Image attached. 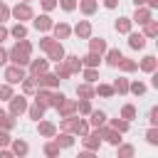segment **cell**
Instances as JSON below:
<instances>
[{"mask_svg":"<svg viewBox=\"0 0 158 158\" xmlns=\"http://www.w3.org/2000/svg\"><path fill=\"white\" fill-rule=\"evenodd\" d=\"M104 54H106V57H104V59H106V64H109V67H114V69L118 67V62H121V57H123L118 49H106Z\"/></svg>","mask_w":158,"mask_h":158,"instance_id":"cell-34","label":"cell"},{"mask_svg":"<svg viewBox=\"0 0 158 158\" xmlns=\"http://www.w3.org/2000/svg\"><path fill=\"white\" fill-rule=\"evenodd\" d=\"M118 116H121V118H126V121L131 123V121L136 118V106H133V104H123V106H121V114H118Z\"/></svg>","mask_w":158,"mask_h":158,"instance_id":"cell-41","label":"cell"},{"mask_svg":"<svg viewBox=\"0 0 158 158\" xmlns=\"http://www.w3.org/2000/svg\"><path fill=\"white\" fill-rule=\"evenodd\" d=\"M52 138L57 141V146H59L62 151H64V148H72V146H74V133H69V131H62V133L57 131V133H54Z\"/></svg>","mask_w":158,"mask_h":158,"instance_id":"cell-14","label":"cell"},{"mask_svg":"<svg viewBox=\"0 0 158 158\" xmlns=\"http://www.w3.org/2000/svg\"><path fill=\"white\" fill-rule=\"evenodd\" d=\"M116 153H118V158H131V156L136 153V148H133L131 143H118V146H116Z\"/></svg>","mask_w":158,"mask_h":158,"instance_id":"cell-43","label":"cell"},{"mask_svg":"<svg viewBox=\"0 0 158 158\" xmlns=\"http://www.w3.org/2000/svg\"><path fill=\"white\" fill-rule=\"evenodd\" d=\"M77 2L79 0H57V7H62L64 12H74L77 10Z\"/></svg>","mask_w":158,"mask_h":158,"instance_id":"cell-46","label":"cell"},{"mask_svg":"<svg viewBox=\"0 0 158 158\" xmlns=\"http://www.w3.org/2000/svg\"><path fill=\"white\" fill-rule=\"evenodd\" d=\"M42 153H44L47 158H57V156L62 153V148L57 146V141H54V138H47V141H44V146H42Z\"/></svg>","mask_w":158,"mask_h":158,"instance_id":"cell-23","label":"cell"},{"mask_svg":"<svg viewBox=\"0 0 158 158\" xmlns=\"http://www.w3.org/2000/svg\"><path fill=\"white\" fill-rule=\"evenodd\" d=\"M54 64H57V67H54V74L59 77V81H64V79H69V77H72V72L67 69V64H64V62H54Z\"/></svg>","mask_w":158,"mask_h":158,"instance_id":"cell-44","label":"cell"},{"mask_svg":"<svg viewBox=\"0 0 158 158\" xmlns=\"http://www.w3.org/2000/svg\"><path fill=\"white\" fill-rule=\"evenodd\" d=\"M146 141H148L151 146H158V126H151V128L146 131Z\"/></svg>","mask_w":158,"mask_h":158,"instance_id":"cell-47","label":"cell"},{"mask_svg":"<svg viewBox=\"0 0 158 158\" xmlns=\"http://www.w3.org/2000/svg\"><path fill=\"white\" fill-rule=\"evenodd\" d=\"M25 111H27V96H25V94H20V96L12 94V96L7 99V114L17 118V116H22Z\"/></svg>","mask_w":158,"mask_h":158,"instance_id":"cell-2","label":"cell"},{"mask_svg":"<svg viewBox=\"0 0 158 158\" xmlns=\"http://www.w3.org/2000/svg\"><path fill=\"white\" fill-rule=\"evenodd\" d=\"M32 59V42L25 37V40H17L12 44V49H7V62L17 64V67H27Z\"/></svg>","mask_w":158,"mask_h":158,"instance_id":"cell-1","label":"cell"},{"mask_svg":"<svg viewBox=\"0 0 158 158\" xmlns=\"http://www.w3.org/2000/svg\"><path fill=\"white\" fill-rule=\"evenodd\" d=\"M7 37H10V30H7V27H5L2 22H0V44H2V42L7 40Z\"/></svg>","mask_w":158,"mask_h":158,"instance_id":"cell-54","label":"cell"},{"mask_svg":"<svg viewBox=\"0 0 158 158\" xmlns=\"http://www.w3.org/2000/svg\"><path fill=\"white\" fill-rule=\"evenodd\" d=\"M77 7H79L84 15H94V12L99 10V0H79Z\"/></svg>","mask_w":158,"mask_h":158,"instance_id":"cell-28","label":"cell"},{"mask_svg":"<svg viewBox=\"0 0 158 158\" xmlns=\"http://www.w3.org/2000/svg\"><path fill=\"white\" fill-rule=\"evenodd\" d=\"M141 27H143V35H146V37H158V22H156L153 17H151L146 25H141Z\"/></svg>","mask_w":158,"mask_h":158,"instance_id":"cell-40","label":"cell"},{"mask_svg":"<svg viewBox=\"0 0 158 158\" xmlns=\"http://www.w3.org/2000/svg\"><path fill=\"white\" fill-rule=\"evenodd\" d=\"M94 94H96V96H101V99H111V96H114V86H111V84L99 81V84L94 86Z\"/></svg>","mask_w":158,"mask_h":158,"instance_id":"cell-31","label":"cell"},{"mask_svg":"<svg viewBox=\"0 0 158 158\" xmlns=\"http://www.w3.org/2000/svg\"><path fill=\"white\" fill-rule=\"evenodd\" d=\"M27 67H30V74H35V77H37V74H42V72H47V69H49V59H30V64H27Z\"/></svg>","mask_w":158,"mask_h":158,"instance_id":"cell-21","label":"cell"},{"mask_svg":"<svg viewBox=\"0 0 158 158\" xmlns=\"http://www.w3.org/2000/svg\"><path fill=\"white\" fill-rule=\"evenodd\" d=\"M146 84L141 81V79H136V81H128V94H133V96H143L146 94Z\"/></svg>","mask_w":158,"mask_h":158,"instance_id":"cell-38","label":"cell"},{"mask_svg":"<svg viewBox=\"0 0 158 158\" xmlns=\"http://www.w3.org/2000/svg\"><path fill=\"white\" fill-rule=\"evenodd\" d=\"M106 121H109L111 128H116V131H121V133H126V131L131 128V123H128L126 118H121V116H116V118H106Z\"/></svg>","mask_w":158,"mask_h":158,"instance_id":"cell-36","label":"cell"},{"mask_svg":"<svg viewBox=\"0 0 158 158\" xmlns=\"http://www.w3.org/2000/svg\"><path fill=\"white\" fill-rule=\"evenodd\" d=\"M133 5H143V0H133Z\"/></svg>","mask_w":158,"mask_h":158,"instance_id":"cell-58","label":"cell"},{"mask_svg":"<svg viewBox=\"0 0 158 158\" xmlns=\"http://www.w3.org/2000/svg\"><path fill=\"white\" fill-rule=\"evenodd\" d=\"M35 101H37V104H42L44 109H52V106H54V89L37 86V91H35Z\"/></svg>","mask_w":158,"mask_h":158,"instance_id":"cell-5","label":"cell"},{"mask_svg":"<svg viewBox=\"0 0 158 158\" xmlns=\"http://www.w3.org/2000/svg\"><path fill=\"white\" fill-rule=\"evenodd\" d=\"M89 128H91V126H89V121H86V118H79V121H77V126H74V131H72V133H74V136H79V138H81V136H86V133H89Z\"/></svg>","mask_w":158,"mask_h":158,"instance_id":"cell-42","label":"cell"},{"mask_svg":"<svg viewBox=\"0 0 158 158\" xmlns=\"http://www.w3.org/2000/svg\"><path fill=\"white\" fill-rule=\"evenodd\" d=\"M25 114H27V116H30L32 121H40V118H44V106L35 101L32 106H27V111H25Z\"/></svg>","mask_w":158,"mask_h":158,"instance_id":"cell-32","label":"cell"},{"mask_svg":"<svg viewBox=\"0 0 158 158\" xmlns=\"http://www.w3.org/2000/svg\"><path fill=\"white\" fill-rule=\"evenodd\" d=\"M151 17H153V10H148L146 5H136V12H133L131 22H136V25H146Z\"/></svg>","mask_w":158,"mask_h":158,"instance_id":"cell-10","label":"cell"},{"mask_svg":"<svg viewBox=\"0 0 158 158\" xmlns=\"http://www.w3.org/2000/svg\"><path fill=\"white\" fill-rule=\"evenodd\" d=\"M77 96H79V99H94V96H96V94H94V84H89V81L77 84Z\"/></svg>","mask_w":158,"mask_h":158,"instance_id":"cell-25","label":"cell"},{"mask_svg":"<svg viewBox=\"0 0 158 158\" xmlns=\"http://www.w3.org/2000/svg\"><path fill=\"white\" fill-rule=\"evenodd\" d=\"M37 133H40L42 138H52V136L57 133V126H54L52 121H42V118H40V121H37Z\"/></svg>","mask_w":158,"mask_h":158,"instance_id":"cell-16","label":"cell"},{"mask_svg":"<svg viewBox=\"0 0 158 158\" xmlns=\"http://www.w3.org/2000/svg\"><path fill=\"white\" fill-rule=\"evenodd\" d=\"M62 62L67 64V69H69L72 74L81 72V57H79V54H64V59H62Z\"/></svg>","mask_w":158,"mask_h":158,"instance_id":"cell-19","label":"cell"},{"mask_svg":"<svg viewBox=\"0 0 158 158\" xmlns=\"http://www.w3.org/2000/svg\"><path fill=\"white\" fill-rule=\"evenodd\" d=\"M89 52H96V54L104 57V52H106V40H104V37H89Z\"/></svg>","mask_w":158,"mask_h":158,"instance_id":"cell-24","label":"cell"},{"mask_svg":"<svg viewBox=\"0 0 158 158\" xmlns=\"http://www.w3.org/2000/svg\"><path fill=\"white\" fill-rule=\"evenodd\" d=\"M5 64H7V49L0 44V67H5Z\"/></svg>","mask_w":158,"mask_h":158,"instance_id":"cell-55","label":"cell"},{"mask_svg":"<svg viewBox=\"0 0 158 158\" xmlns=\"http://www.w3.org/2000/svg\"><path fill=\"white\" fill-rule=\"evenodd\" d=\"M101 141H106L109 146H114V148H116L123 138H121V131H116V128H111V126H106V123H104V126H101Z\"/></svg>","mask_w":158,"mask_h":158,"instance_id":"cell-8","label":"cell"},{"mask_svg":"<svg viewBox=\"0 0 158 158\" xmlns=\"http://www.w3.org/2000/svg\"><path fill=\"white\" fill-rule=\"evenodd\" d=\"M131 27H133L131 17H118V20L114 22V30H116L118 35H128V32H131Z\"/></svg>","mask_w":158,"mask_h":158,"instance_id":"cell-26","label":"cell"},{"mask_svg":"<svg viewBox=\"0 0 158 158\" xmlns=\"http://www.w3.org/2000/svg\"><path fill=\"white\" fill-rule=\"evenodd\" d=\"M35 79H37V86H44V89H57L59 86V77L54 72H49V69L42 72V74H37Z\"/></svg>","mask_w":158,"mask_h":158,"instance_id":"cell-7","label":"cell"},{"mask_svg":"<svg viewBox=\"0 0 158 158\" xmlns=\"http://www.w3.org/2000/svg\"><path fill=\"white\" fill-rule=\"evenodd\" d=\"M81 77H84V81H89V84H96V81H99V69H96V67H81Z\"/></svg>","mask_w":158,"mask_h":158,"instance_id":"cell-35","label":"cell"},{"mask_svg":"<svg viewBox=\"0 0 158 158\" xmlns=\"http://www.w3.org/2000/svg\"><path fill=\"white\" fill-rule=\"evenodd\" d=\"M22 2H30V0H22Z\"/></svg>","mask_w":158,"mask_h":158,"instance_id":"cell-59","label":"cell"},{"mask_svg":"<svg viewBox=\"0 0 158 158\" xmlns=\"http://www.w3.org/2000/svg\"><path fill=\"white\" fill-rule=\"evenodd\" d=\"M10 141H12V136H10V131H5V128H0V148H5V146H10Z\"/></svg>","mask_w":158,"mask_h":158,"instance_id":"cell-50","label":"cell"},{"mask_svg":"<svg viewBox=\"0 0 158 158\" xmlns=\"http://www.w3.org/2000/svg\"><path fill=\"white\" fill-rule=\"evenodd\" d=\"M146 40L148 37L143 32H128V47L131 49H143L146 47Z\"/></svg>","mask_w":158,"mask_h":158,"instance_id":"cell-18","label":"cell"},{"mask_svg":"<svg viewBox=\"0 0 158 158\" xmlns=\"http://www.w3.org/2000/svg\"><path fill=\"white\" fill-rule=\"evenodd\" d=\"M10 37H12V40H25V37H27V25H25V22H15V25L10 27Z\"/></svg>","mask_w":158,"mask_h":158,"instance_id":"cell-29","label":"cell"},{"mask_svg":"<svg viewBox=\"0 0 158 158\" xmlns=\"http://www.w3.org/2000/svg\"><path fill=\"white\" fill-rule=\"evenodd\" d=\"M89 111H91V99H79L77 101V114L89 116Z\"/></svg>","mask_w":158,"mask_h":158,"instance_id":"cell-45","label":"cell"},{"mask_svg":"<svg viewBox=\"0 0 158 158\" xmlns=\"http://www.w3.org/2000/svg\"><path fill=\"white\" fill-rule=\"evenodd\" d=\"M104 5H106V7H109V10H114V7H116V5H118V0H104Z\"/></svg>","mask_w":158,"mask_h":158,"instance_id":"cell-57","label":"cell"},{"mask_svg":"<svg viewBox=\"0 0 158 158\" xmlns=\"http://www.w3.org/2000/svg\"><path fill=\"white\" fill-rule=\"evenodd\" d=\"M52 32H54V40H69V35H72V27L67 25V22H54L52 25Z\"/></svg>","mask_w":158,"mask_h":158,"instance_id":"cell-15","label":"cell"},{"mask_svg":"<svg viewBox=\"0 0 158 158\" xmlns=\"http://www.w3.org/2000/svg\"><path fill=\"white\" fill-rule=\"evenodd\" d=\"M5 20H10V7L0 0V22H5Z\"/></svg>","mask_w":158,"mask_h":158,"instance_id":"cell-52","label":"cell"},{"mask_svg":"<svg viewBox=\"0 0 158 158\" xmlns=\"http://www.w3.org/2000/svg\"><path fill=\"white\" fill-rule=\"evenodd\" d=\"M20 84H22V91H25V96H30V94H35V91H37V79H35V74H30V77L25 74V79H22Z\"/></svg>","mask_w":158,"mask_h":158,"instance_id":"cell-27","label":"cell"},{"mask_svg":"<svg viewBox=\"0 0 158 158\" xmlns=\"http://www.w3.org/2000/svg\"><path fill=\"white\" fill-rule=\"evenodd\" d=\"M25 79V67H17V64H10V67H5V81L7 84H20Z\"/></svg>","mask_w":158,"mask_h":158,"instance_id":"cell-6","label":"cell"},{"mask_svg":"<svg viewBox=\"0 0 158 158\" xmlns=\"http://www.w3.org/2000/svg\"><path fill=\"white\" fill-rule=\"evenodd\" d=\"M40 5H42L44 12H52V10L57 7V0H40Z\"/></svg>","mask_w":158,"mask_h":158,"instance_id":"cell-51","label":"cell"},{"mask_svg":"<svg viewBox=\"0 0 158 158\" xmlns=\"http://www.w3.org/2000/svg\"><path fill=\"white\" fill-rule=\"evenodd\" d=\"M12 94H15V91H12V84H7V81L0 84V101H7Z\"/></svg>","mask_w":158,"mask_h":158,"instance_id":"cell-48","label":"cell"},{"mask_svg":"<svg viewBox=\"0 0 158 158\" xmlns=\"http://www.w3.org/2000/svg\"><path fill=\"white\" fill-rule=\"evenodd\" d=\"M52 44H54V37H49V35H44V37L40 40V49H42V52H47Z\"/></svg>","mask_w":158,"mask_h":158,"instance_id":"cell-49","label":"cell"},{"mask_svg":"<svg viewBox=\"0 0 158 158\" xmlns=\"http://www.w3.org/2000/svg\"><path fill=\"white\" fill-rule=\"evenodd\" d=\"M64 54H67V52H64V44H62L59 40H54V44L47 49V59H49V62H62Z\"/></svg>","mask_w":158,"mask_h":158,"instance_id":"cell-13","label":"cell"},{"mask_svg":"<svg viewBox=\"0 0 158 158\" xmlns=\"http://www.w3.org/2000/svg\"><path fill=\"white\" fill-rule=\"evenodd\" d=\"M72 35H77L79 40H89V37H91V22H89V20H79V22L72 27Z\"/></svg>","mask_w":158,"mask_h":158,"instance_id":"cell-11","label":"cell"},{"mask_svg":"<svg viewBox=\"0 0 158 158\" xmlns=\"http://www.w3.org/2000/svg\"><path fill=\"white\" fill-rule=\"evenodd\" d=\"M114 94H128V79L126 77H118V79H114Z\"/></svg>","mask_w":158,"mask_h":158,"instance_id":"cell-39","label":"cell"},{"mask_svg":"<svg viewBox=\"0 0 158 158\" xmlns=\"http://www.w3.org/2000/svg\"><path fill=\"white\" fill-rule=\"evenodd\" d=\"M15 123H17V121H15V116H10L5 109H0V128L12 131V128H15Z\"/></svg>","mask_w":158,"mask_h":158,"instance_id":"cell-33","label":"cell"},{"mask_svg":"<svg viewBox=\"0 0 158 158\" xmlns=\"http://www.w3.org/2000/svg\"><path fill=\"white\" fill-rule=\"evenodd\" d=\"M81 143H84V151L96 153L101 148V128H89V133L81 136Z\"/></svg>","mask_w":158,"mask_h":158,"instance_id":"cell-4","label":"cell"},{"mask_svg":"<svg viewBox=\"0 0 158 158\" xmlns=\"http://www.w3.org/2000/svg\"><path fill=\"white\" fill-rule=\"evenodd\" d=\"M54 109H57V114H59V118H62V116L77 114V101H74V99H67V96H64V99H62V101H59V104H57Z\"/></svg>","mask_w":158,"mask_h":158,"instance_id":"cell-12","label":"cell"},{"mask_svg":"<svg viewBox=\"0 0 158 158\" xmlns=\"http://www.w3.org/2000/svg\"><path fill=\"white\" fill-rule=\"evenodd\" d=\"M138 69H141V72H146V74H151V72H156V69H158V59H156L153 54H146V57L141 59Z\"/></svg>","mask_w":158,"mask_h":158,"instance_id":"cell-22","label":"cell"},{"mask_svg":"<svg viewBox=\"0 0 158 158\" xmlns=\"http://www.w3.org/2000/svg\"><path fill=\"white\" fill-rule=\"evenodd\" d=\"M52 25H54V20H52L47 12H42V15H37V17H32V27H35L37 32H49V30H52Z\"/></svg>","mask_w":158,"mask_h":158,"instance_id":"cell-9","label":"cell"},{"mask_svg":"<svg viewBox=\"0 0 158 158\" xmlns=\"http://www.w3.org/2000/svg\"><path fill=\"white\" fill-rule=\"evenodd\" d=\"M143 5H146L148 10H156V7H158V0H143Z\"/></svg>","mask_w":158,"mask_h":158,"instance_id":"cell-56","label":"cell"},{"mask_svg":"<svg viewBox=\"0 0 158 158\" xmlns=\"http://www.w3.org/2000/svg\"><path fill=\"white\" fill-rule=\"evenodd\" d=\"M10 151H12V156H27L30 153V146H27V141H22V138H12L10 141Z\"/></svg>","mask_w":158,"mask_h":158,"instance_id":"cell-17","label":"cell"},{"mask_svg":"<svg viewBox=\"0 0 158 158\" xmlns=\"http://www.w3.org/2000/svg\"><path fill=\"white\" fill-rule=\"evenodd\" d=\"M148 121H151V126H158V106H153L148 111Z\"/></svg>","mask_w":158,"mask_h":158,"instance_id":"cell-53","label":"cell"},{"mask_svg":"<svg viewBox=\"0 0 158 158\" xmlns=\"http://www.w3.org/2000/svg\"><path fill=\"white\" fill-rule=\"evenodd\" d=\"M99 64H101V54H96V52H86L81 57V67H96L99 69Z\"/></svg>","mask_w":158,"mask_h":158,"instance_id":"cell-30","label":"cell"},{"mask_svg":"<svg viewBox=\"0 0 158 158\" xmlns=\"http://www.w3.org/2000/svg\"><path fill=\"white\" fill-rule=\"evenodd\" d=\"M116 69H121L123 74H131V72H136L138 69V62H133V59H126V57H121V62H118V67Z\"/></svg>","mask_w":158,"mask_h":158,"instance_id":"cell-37","label":"cell"},{"mask_svg":"<svg viewBox=\"0 0 158 158\" xmlns=\"http://www.w3.org/2000/svg\"><path fill=\"white\" fill-rule=\"evenodd\" d=\"M10 17H15V22H27V20L35 17V12H32L30 2H22V0H20L15 7H10Z\"/></svg>","mask_w":158,"mask_h":158,"instance_id":"cell-3","label":"cell"},{"mask_svg":"<svg viewBox=\"0 0 158 158\" xmlns=\"http://www.w3.org/2000/svg\"><path fill=\"white\" fill-rule=\"evenodd\" d=\"M106 118H109V116H106L104 111H94V109H91L86 121H89V126H91V128H101V126L106 123Z\"/></svg>","mask_w":158,"mask_h":158,"instance_id":"cell-20","label":"cell"}]
</instances>
